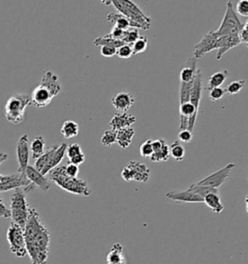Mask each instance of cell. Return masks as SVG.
<instances>
[{"label":"cell","mask_w":248,"mask_h":264,"mask_svg":"<svg viewBox=\"0 0 248 264\" xmlns=\"http://www.w3.org/2000/svg\"><path fill=\"white\" fill-rule=\"evenodd\" d=\"M23 235L27 255L32 264H47L50 235L49 229L42 223L40 215L35 208H30Z\"/></svg>","instance_id":"cell-1"},{"label":"cell","mask_w":248,"mask_h":264,"mask_svg":"<svg viewBox=\"0 0 248 264\" xmlns=\"http://www.w3.org/2000/svg\"><path fill=\"white\" fill-rule=\"evenodd\" d=\"M61 84L57 75L51 71H46L42 76L41 83L35 87L30 96L31 105L36 108H45L49 106L53 98L61 91Z\"/></svg>","instance_id":"cell-2"},{"label":"cell","mask_w":248,"mask_h":264,"mask_svg":"<svg viewBox=\"0 0 248 264\" xmlns=\"http://www.w3.org/2000/svg\"><path fill=\"white\" fill-rule=\"evenodd\" d=\"M105 5H113L119 14L124 16L130 23L131 28L149 30L151 26V19L148 17L141 8L129 0H111L102 1Z\"/></svg>","instance_id":"cell-3"},{"label":"cell","mask_w":248,"mask_h":264,"mask_svg":"<svg viewBox=\"0 0 248 264\" xmlns=\"http://www.w3.org/2000/svg\"><path fill=\"white\" fill-rule=\"evenodd\" d=\"M48 175L50 180L66 192L82 196H90L91 194L89 183L83 179L69 177L65 173V166H57L50 170Z\"/></svg>","instance_id":"cell-4"},{"label":"cell","mask_w":248,"mask_h":264,"mask_svg":"<svg viewBox=\"0 0 248 264\" xmlns=\"http://www.w3.org/2000/svg\"><path fill=\"white\" fill-rule=\"evenodd\" d=\"M66 148V144L53 145L48 148V150L45 151V153L40 158L35 160L34 168L44 176H47L50 170L59 166L65 156Z\"/></svg>","instance_id":"cell-5"},{"label":"cell","mask_w":248,"mask_h":264,"mask_svg":"<svg viewBox=\"0 0 248 264\" xmlns=\"http://www.w3.org/2000/svg\"><path fill=\"white\" fill-rule=\"evenodd\" d=\"M30 105V96L26 94H16L9 98L4 109L5 118L14 125L23 123L25 109Z\"/></svg>","instance_id":"cell-6"},{"label":"cell","mask_w":248,"mask_h":264,"mask_svg":"<svg viewBox=\"0 0 248 264\" xmlns=\"http://www.w3.org/2000/svg\"><path fill=\"white\" fill-rule=\"evenodd\" d=\"M30 207L26 200V193L23 189H17L12 195L10 213L13 223L23 228L27 222Z\"/></svg>","instance_id":"cell-7"},{"label":"cell","mask_w":248,"mask_h":264,"mask_svg":"<svg viewBox=\"0 0 248 264\" xmlns=\"http://www.w3.org/2000/svg\"><path fill=\"white\" fill-rule=\"evenodd\" d=\"M243 25L244 24L238 18L235 11L233 10L232 1H228L224 18L219 28L215 30V34L217 35V37L239 34L241 29L243 28Z\"/></svg>","instance_id":"cell-8"},{"label":"cell","mask_w":248,"mask_h":264,"mask_svg":"<svg viewBox=\"0 0 248 264\" xmlns=\"http://www.w3.org/2000/svg\"><path fill=\"white\" fill-rule=\"evenodd\" d=\"M121 177L126 182L137 181L146 183L149 180L150 169L145 164L137 161H130L121 170Z\"/></svg>","instance_id":"cell-9"},{"label":"cell","mask_w":248,"mask_h":264,"mask_svg":"<svg viewBox=\"0 0 248 264\" xmlns=\"http://www.w3.org/2000/svg\"><path fill=\"white\" fill-rule=\"evenodd\" d=\"M7 241L10 246V251L18 258H24L27 255L23 228L12 223L7 231Z\"/></svg>","instance_id":"cell-10"},{"label":"cell","mask_w":248,"mask_h":264,"mask_svg":"<svg viewBox=\"0 0 248 264\" xmlns=\"http://www.w3.org/2000/svg\"><path fill=\"white\" fill-rule=\"evenodd\" d=\"M25 176L27 180L30 182V184L23 188V191L25 193L32 192L35 189H39L41 191H48L50 188V183L49 179L44 176L41 172L36 170L34 167L28 166L25 170Z\"/></svg>","instance_id":"cell-11"},{"label":"cell","mask_w":248,"mask_h":264,"mask_svg":"<svg viewBox=\"0 0 248 264\" xmlns=\"http://www.w3.org/2000/svg\"><path fill=\"white\" fill-rule=\"evenodd\" d=\"M235 168V164L230 163L226 165L224 168L209 174L208 176L204 177L201 181H199L197 184L200 186H206L214 189H219L224 183H226L229 179L230 172L232 169Z\"/></svg>","instance_id":"cell-12"},{"label":"cell","mask_w":248,"mask_h":264,"mask_svg":"<svg viewBox=\"0 0 248 264\" xmlns=\"http://www.w3.org/2000/svg\"><path fill=\"white\" fill-rule=\"evenodd\" d=\"M218 48V37L215 31H209L203 35L201 41L194 47V58L200 59L209 51Z\"/></svg>","instance_id":"cell-13"},{"label":"cell","mask_w":248,"mask_h":264,"mask_svg":"<svg viewBox=\"0 0 248 264\" xmlns=\"http://www.w3.org/2000/svg\"><path fill=\"white\" fill-rule=\"evenodd\" d=\"M30 184L25 175L22 174H11L3 175L0 182V192H8L11 190H17L21 188H25Z\"/></svg>","instance_id":"cell-14"},{"label":"cell","mask_w":248,"mask_h":264,"mask_svg":"<svg viewBox=\"0 0 248 264\" xmlns=\"http://www.w3.org/2000/svg\"><path fill=\"white\" fill-rule=\"evenodd\" d=\"M28 136L23 135L17 144V159H18V164H19V173L22 175H25V170L26 168L29 166V155H30V150H29V144H28Z\"/></svg>","instance_id":"cell-15"},{"label":"cell","mask_w":248,"mask_h":264,"mask_svg":"<svg viewBox=\"0 0 248 264\" xmlns=\"http://www.w3.org/2000/svg\"><path fill=\"white\" fill-rule=\"evenodd\" d=\"M134 104L135 97L129 92H120L112 98V105L118 113H128Z\"/></svg>","instance_id":"cell-16"},{"label":"cell","mask_w":248,"mask_h":264,"mask_svg":"<svg viewBox=\"0 0 248 264\" xmlns=\"http://www.w3.org/2000/svg\"><path fill=\"white\" fill-rule=\"evenodd\" d=\"M203 74L201 69H197L196 75L194 77V81L192 84L191 88V93H190V99L189 103H191L195 110L198 112L199 107H200V102L202 100V90H203Z\"/></svg>","instance_id":"cell-17"},{"label":"cell","mask_w":248,"mask_h":264,"mask_svg":"<svg viewBox=\"0 0 248 264\" xmlns=\"http://www.w3.org/2000/svg\"><path fill=\"white\" fill-rule=\"evenodd\" d=\"M242 43L239 38V34L218 37V48H217L216 59L220 60L226 52H228L232 48L238 47Z\"/></svg>","instance_id":"cell-18"},{"label":"cell","mask_w":248,"mask_h":264,"mask_svg":"<svg viewBox=\"0 0 248 264\" xmlns=\"http://www.w3.org/2000/svg\"><path fill=\"white\" fill-rule=\"evenodd\" d=\"M136 116L128 113H116L110 121L111 129L114 131H119L121 129L132 127L136 123Z\"/></svg>","instance_id":"cell-19"},{"label":"cell","mask_w":248,"mask_h":264,"mask_svg":"<svg viewBox=\"0 0 248 264\" xmlns=\"http://www.w3.org/2000/svg\"><path fill=\"white\" fill-rule=\"evenodd\" d=\"M166 197L176 202H188V203L203 202V199L201 196H199L195 192H190L189 190L181 191V192H167Z\"/></svg>","instance_id":"cell-20"},{"label":"cell","mask_w":248,"mask_h":264,"mask_svg":"<svg viewBox=\"0 0 248 264\" xmlns=\"http://www.w3.org/2000/svg\"><path fill=\"white\" fill-rule=\"evenodd\" d=\"M135 136V130L133 127L121 129L116 131V144L122 149H127L131 144Z\"/></svg>","instance_id":"cell-21"},{"label":"cell","mask_w":248,"mask_h":264,"mask_svg":"<svg viewBox=\"0 0 248 264\" xmlns=\"http://www.w3.org/2000/svg\"><path fill=\"white\" fill-rule=\"evenodd\" d=\"M196 59L194 57H191L187 61V66L184 67L181 70L180 77H181V82H190L194 80V77L196 75L197 72V67H196Z\"/></svg>","instance_id":"cell-22"},{"label":"cell","mask_w":248,"mask_h":264,"mask_svg":"<svg viewBox=\"0 0 248 264\" xmlns=\"http://www.w3.org/2000/svg\"><path fill=\"white\" fill-rule=\"evenodd\" d=\"M203 202L216 214H220L224 210V205L221 201L219 193H209L203 197Z\"/></svg>","instance_id":"cell-23"},{"label":"cell","mask_w":248,"mask_h":264,"mask_svg":"<svg viewBox=\"0 0 248 264\" xmlns=\"http://www.w3.org/2000/svg\"><path fill=\"white\" fill-rule=\"evenodd\" d=\"M124 249L120 243L113 244L111 251L107 255V263L108 264H115L125 261Z\"/></svg>","instance_id":"cell-24"},{"label":"cell","mask_w":248,"mask_h":264,"mask_svg":"<svg viewBox=\"0 0 248 264\" xmlns=\"http://www.w3.org/2000/svg\"><path fill=\"white\" fill-rule=\"evenodd\" d=\"M228 75H229V73L227 70H221V71H218V72L212 74L208 77V81H207V85H206L205 89L209 91V90H211L213 88L220 87L225 82Z\"/></svg>","instance_id":"cell-25"},{"label":"cell","mask_w":248,"mask_h":264,"mask_svg":"<svg viewBox=\"0 0 248 264\" xmlns=\"http://www.w3.org/2000/svg\"><path fill=\"white\" fill-rule=\"evenodd\" d=\"M45 140L43 137H37L31 142L29 145V150L34 160H37L45 153Z\"/></svg>","instance_id":"cell-26"},{"label":"cell","mask_w":248,"mask_h":264,"mask_svg":"<svg viewBox=\"0 0 248 264\" xmlns=\"http://www.w3.org/2000/svg\"><path fill=\"white\" fill-rule=\"evenodd\" d=\"M60 133L65 139H72L79 135L80 127L77 122L73 120H66L60 129Z\"/></svg>","instance_id":"cell-27"},{"label":"cell","mask_w":248,"mask_h":264,"mask_svg":"<svg viewBox=\"0 0 248 264\" xmlns=\"http://www.w3.org/2000/svg\"><path fill=\"white\" fill-rule=\"evenodd\" d=\"M107 21L112 23L114 25V27H117L123 31H126L130 28V23L129 21L124 17L122 16L121 14L119 13H110L108 16H107Z\"/></svg>","instance_id":"cell-28"},{"label":"cell","mask_w":248,"mask_h":264,"mask_svg":"<svg viewBox=\"0 0 248 264\" xmlns=\"http://www.w3.org/2000/svg\"><path fill=\"white\" fill-rule=\"evenodd\" d=\"M93 45L96 47H103V46H111L113 48H120L121 46L124 45V43L122 41L119 40H114L113 38H111L108 34L103 36V37H99L96 38L93 42Z\"/></svg>","instance_id":"cell-29"},{"label":"cell","mask_w":248,"mask_h":264,"mask_svg":"<svg viewBox=\"0 0 248 264\" xmlns=\"http://www.w3.org/2000/svg\"><path fill=\"white\" fill-rule=\"evenodd\" d=\"M170 146L167 144H164L161 149H159L156 152L152 153L150 156V161L153 163H159V162H167L170 159Z\"/></svg>","instance_id":"cell-30"},{"label":"cell","mask_w":248,"mask_h":264,"mask_svg":"<svg viewBox=\"0 0 248 264\" xmlns=\"http://www.w3.org/2000/svg\"><path fill=\"white\" fill-rule=\"evenodd\" d=\"M188 190L190 192H195L196 194L201 196L203 199L204 196H206L209 193H219L218 189H214V188H210V187H206V186H200L197 183L190 185Z\"/></svg>","instance_id":"cell-31"},{"label":"cell","mask_w":248,"mask_h":264,"mask_svg":"<svg viewBox=\"0 0 248 264\" xmlns=\"http://www.w3.org/2000/svg\"><path fill=\"white\" fill-rule=\"evenodd\" d=\"M170 155L178 162H181L185 156V149L180 142H174L170 146Z\"/></svg>","instance_id":"cell-32"},{"label":"cell","mask_w":248,"mask_h":264,"mask_svg":"<svg viewBox=\"0 0 248 264\" xmlns=\"http://www.w3.org/2000/svg\"><path fill=\"white\" fill-rule=\"evenodd\" d=\"M245 85H246L245 79L234 80L227 85V87L225 88V93L228 95H237L243 90Z\"/></svg>","instance_id":"cell-33"},{"label":"cell","mask_w":248,"mask_h":264,"mask_svg":"<svg viewBox=\"0 0 248 264\" xmlns=\"http://www.w3.org/2000/svg\"><path fill=\"white\" fill-rule=\"evenodd\" d=\"M194 81V80H193ZM193 81L190 82H181V89H180V105L188 103L190 99V93Z\"/></svg>","instance_id":"cell-34"},{"label":"cell","mask_w":248,"mask_h":264,"mask_svg":"<svg viewBox=\"0 0 248 264\" xmlns=\"http://www.w3.org/2000/svg\"><path fill=\"white\" fill-rule=\"evenodd\" d=\"M139 37H140V34H139L137 29H135V28H129L128 30L124 31V35H123V38H122L121 41L125 45L132 46L136 41L139 39Z\"/></svg>","instance_id":"cell-35"},{"label":"cell","mask_w":248,"mask_h":264,"mask_svg":"<svg viewBox=\"0 0 248 264\" xmlns=\"http://www.w3.org/2000/svg\"><path fill=\"white\" fill-rule=\"evenodd\" d=\"M148 45H149V39L146 36H140L139 39L131 46L133 50V55L143 53L144 51H146Z\"/></svg>","instance_id":"cell-36"},{"label":"cell","mask_w":248,"mask_h":264,"mask_svg":"<svg viewBox=\"0 0 248 264\" xmlns=\"http://www.w3.org/2000/svg\"><path fill=\"white\" fill-rule=\"evenodd\" d=\"M101 143L104 146L110 147L116 143V131L114 130H106L101 138Z\"/></svg>","instance_id":"cell-37"},{"label":"cell","mask_w":248,"mask_h":264,"mask_svg":"<svg viewBox=\"0 0 248 264\" xmlns=\"http://www.w3.org/2000/svg\"><path fill=\"white\" fill-rule=\"evenodd\" d=\"M83 150H82V147L81 145L78 144H72L70 145H67V148H66V153L65 155L68 157V160L78 156V155H81L83 154Z\"/></svg>","instance_id":"cell-38"},{"label":"cell","mask_w":248,"mask_h":264,"mask_svg":"<svg viewBox=\"0 0 248 264\" xmlns=\"http://www.w3.org/2000/svg\"><path fill=\"white\" fill-rule=\"evenodd\" d=\"M140 152H141L142 157L150 158V156L153 153V151H152V140H148L142 144L140 147Z\"/></svg>","instance_id":"cell-39"},{"label":"cell","mask_w":248,"mask_h":264,"mask_svg":"<svg viewBox=\"0 0 248 264\" xmlns=\"http://www.w3.org/2000/svg\"><path fill=\"white\" fill-rule=\"evenodd\" d=\"M116 55L120 58H130L133 55L132 47L130 45H123L116 49Z\"/></svg>","instance_id":"cell-40"},{"label":"cell","mask_w":248,"mask_h":264,"mask_svg":"<svg viewBox=\"0 0 248 264\" xmlns=\"http://www.w3.org/2000/svg\"><path fill=\"white\" fill-rule=\"evenodd\" d=\"M225 89L221 88V87H217V88H213L211 90H209V94H208V99L211 102H217L219 100H221L224 95H225Z\"/></svg>","instance_id":"cell-41"},{"label":"cell","mask_w":248,"mask_h":264,"mask_svg":"<svg viewBox=\"0 0 248 264\" xmlns=\"http://www.w3.org/2000/svg\"><path fill=\"white\" fill-rule=\"evenodd\" d=\"M237 11L238 13L245 17L248 18V0H241L238 2L237 4Z\"/></svg>","instance_id":"cell-42"},{"label":"cell","mask_w":248,"mask_h":264,"mask_svg":"<svg viewBox=\"0 0 248 264\" xmlns=\"http://www.w3.org/2000/svg\"><path fill=\"white\" fill-rule=\"evenodd\" d=\"M178 137H179V140L182 143L189 144L193 139V134H192V132L188 131L187 129L186 130H181V132L179 133Z\"/></svg>","instance_id":"cell-43"},{"label":"cell","mask_w":248,"mask_h":264,"mask_svg":"<svg viewBox=\"0 0 248 264\" xmlns=\"http://www.w3.org/2000/svg\"><path fill=\"white\" fill-rule=\"evenodd\" d=\"M248 22H246V24L243 25V28L239 32V38L241 40L242 44H245L247 47L248 46Z\"/></svg>","instance_id":"cell-44"},{"label":"cell","mask_w":248,"mask_h":264,"mask_svg":"<svg viewBox=\"0 0 248 264\" xmlns=\"http://www.w3.org/2000/svg\"><path fill=\"white\" fill-rule=\"evenodd\" d=\"M79 167L76 166V165H73V164H69L68 163L67 166H65V173L67 174L69 177H72V178H77L78 174H79Z\"/></svg>","instance_id":"cell-45"},{"label":"cell","mask_w":248,"mask_h":264,"mask_svg":"<svg viewBox=\"0 0 248 264\" xmlns=\"http://www.w3.org/2000/svg\"><path fill=\"white\" fill-rule=\"evenodd\" d=\"M100 52L104 57H113L114 55H116V48L111 46H103L101 47Z\"/></svg>","instance_id":"cell-46"},{"label":"cell","mask_w":248,"mask_h":264,"mask_svg":"<svg viewBox=\"0 0 248 264\" xmlns=\"http://www.w3.org/2000/svg\"><path fill=\"white\" fill-rule=\"evenodd\" d=\"M108 35H109L111 38L114 39V40H119V41H121L122 38H123V35H124V31L121 30V29H119V28H117V27H114V26H113V28L112 29L111 33H109Z\"/></svg>","instance_id":"cell-47"},{"label":"cell","mask_w":248,"mask_h":264,"mask_svg":"<svg viewBox=\"0 0 248 264\" xmlns=\"http://www.w3.org/2000/svg\"><path fill=\"white\" fill-rule=\"evenodd\" d=\"M68 161H69V164H73V165H76V166L79 167L80 165H82V164L85 163V161H86V154L83 153V154L78 155V156H76V157H74V158H72V159H70Z\"/></svg>","instance_id":"cell-48"},{"label":"cell","mask_w":248,"mask_h":264,"mask_svg":"<svg viewBox=\"0 0 248 264\" xmlns=\"http://www.w3.org/2000/svg\"><path fill=\"white\" fill-rule=\"evenodd\" d=\"M0 218H11L10 209L6 207L1 198H0Z\"/></svg>","instance_id":"cell-49"},{"label":"cell","mask_w":248,"mask_h":264,"mask_svg":"<svg viewBox=\"0 0 248 264\" xmlns=\"http://www.w3.org/2000/svg\"><path fill=\"white\" fill-rule=\"evenodd\" d=\"M7 157H8V155L7 154H4V153H0V165L4 162V161H6L7 160Z\"/></svg>","instance_id":"cell-50"},{"label":"cell","mask_w":248,"mask_h":264,"mask_svg":"<svg viewBox=\"0 0 248 264\" xmlns=\"http://www.w3.org/2000/svg\"><path fill=\"white\" fill-rule=\"evenodd\" d=\"M127 264V262H126V260H125V261H123V262H120V263H118V264Z\"/></svg>","instance_id":"cell-51"},{"label":"cell","mask_w":248,"mask_h":264,"mask_svg":"<svg viewBox=\"0 0 248 264\" xmlns=\"http://www.w3.org/2000/svg\"><path fill=\"white\" fill-rule=\"evenodd\" d=\"M2 177H3V175L0 174V182H1V180H2Z\"/></svg>","instance_id":"cell-52"},{"label":"cell","mask_w":248,"mask_h":264,"mask_svg":"<svg viewBox=\"0 0 248 264\" xmlns=\"http://www.w3.org/2000/svg\"><path fill=\"white\" fill-rule=\"evenodd\" d=\"M0 198H1V197H0Z\"/></svg>","instance_id":"cell-53"}]
</instances>
